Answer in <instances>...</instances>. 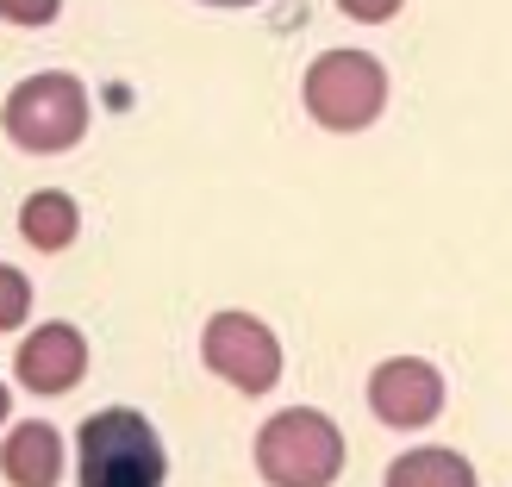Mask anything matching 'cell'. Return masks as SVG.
<instances>
[{
  "label": "cell",
  "instance_id": "obj_15",
  "mask_svg": "<svg viewBox=\"0 0 512 487\" xmlns=\"http://www.w3.org/2000/svg\"><path fill=\"white\" fill-rule=\"evenodd\" d=\"M0 419H7V388H0Z\"/></svg>",
  "mask_w": 512,
  "mask_h": 487
},
{
  "label": "cell",
  "instance_id": "obj_1",
  "mask_svg": "<svg viewBox=\"0 0 512 487\" xmlns=\"http://www.w3.org/2000/svg\"><path fill=\"white\" fill-rule=\"evenodd\" d=\"M75 475H82V487H163L169 450L144 413L107 406L75 431Z\"/></svg>",
  "mask_w": 512,
  "mask_h": 487
},
{
  "label": "cell",
  "instance_id": "obj_9",
  "mask_svg": "<svg viewBox=\"0 0 512 487\" xmlns=\"http://www.w3.org/2000/svg\"><path fill=\"white\" fill-rule=\"evenodd\" d=\"M388 487H475V463L456 450H406L394 456Z\"/></svg>",
  "mask_w": 512,
  "mask_h": 487
},
{
  "label": "cell",
  "instance_id": "obj_4",
  "mask_svg": "<svg viewBox=\"0 0 512 487\" xmlns=\"http://www.w3.org/2000/svg\"><path fill=\"white\" fill-rule=\"evenodd\" d=\"M381 107H388V75L363 50H325L306 69V113L325 132H363V125H375Z\"/></svg>",
  "mask_w": 512,
  "mask_h": 487
},
{
  "label": "cell",
  "instance_id": "obj_6",
  "mask_svg": "<svg viewBox=\"0 0 512 487\" xmlns=\"http://www.w3.org/2000/svg\"><path fill=\"white\" fill-rule=\"evenodd\" d=\"M369 406L381 425L394 431H419L444 413V375L419 363V356H394V363H381L375 381H369Z\"/></svg>",
  "mask_w": 512,
  "mask_h": 487
},
{
  "label": "cell",
  "instance_id": "obj_14",
  "mask_svg": "<svg viewBox=\"0 0 512 487\" xmlns=\"http://www.w3.org/2000/svg\"><path fill=\"white\" fill-rule=\"evenodd\" d=\"M207 7H256V0H207Z\"/></svg>",
  "mask_w": 512,
  "mask_h": 487
},
{
  "label": "cell",
  "instance_id": "obj_2",
  "mask_svg": "<svg viewBox=\"0 0 512 487\" xmlns=\"http://www.w3.org/2000/svg\"><path fill=\"white\" fill-rule=\"evenodd\" d=\"M256 469L269 487H331L344 475V438L313 406L275 413L256 438Z\"/></svg>",
  "mask_w": 512,
  "mask_h": 487
},
{
  "label": "cell",
  "instance_id": "obj_5",
  "mask_svg": "<svg viewBox=\"0 0 512 487\" xmlns=\"http://www.w3.org/2000/svg\"><path fill=\"white\" fill-rule=\"evenodd\" d=\"M200 350H207V369L225 375L244 394H269L275 375H281L275 331L263 319H250V313H219V319H207V344H200Z\"/></svg>",
  "mask_w": 512,
  "mask_h": 487
},
{
  "label": "cell",
  "instance_id": "obj_3",
  "mask_svg": "<svg viewBox=\"0 0 512 487\" xmlns=\"http://www.w3.org/2000/svg\"><path fill=\"white\" fill-rule=\"evenodd\" d=\"M88 132V88L63 69H44V75H25L7 100V138L32 157H57L75 138Z\"/></svg>",
  "mask_w": 512,
  "mask_h": 487
},
{
  "label": "cell",
  "instance_id": "obj_8",
  "mask_svg": "<svg viewBox=\"0 0 512 487\" xmlns=\"http://www.w3.org/2000/svg\"><path fill=\"white\" fill-rule=\"evenodd\" d=\"M0 475L13 487H57L63 475V431L44 419H25L7 431V450H0Z\"/></svg>",
  "mask_w": 512,
  "mask_h": 487
},
{
  "label": "cell",
  "instance_id": "obj_7",
  "mask_svg": "<svg viewBox=\"0 0 512 487\" xmlns=\"http://www.w3.org/2000/svg\"><path fill=\"white\" fill-rule=\"evenodd\" d=\"M88 375V344L75 325H38L32 338L19 344V381L32 394H63Z\"/></svg>",
  "mask_w": 512,
  "mask_h": 487
},
{
  "label": "cell",
  "instance_id": "obj_12",
  "mask_svg": "<svg viewBox=\"0 0 512 487\" xmlns=\"http://www.w3.org/2000/svg\"><path fill=\"white\" fill-rule=\"evenodd\" d=\"M63 13V0H0V19H13V25H50Z\"/></svg>",
  "mask_w": 512,
  "mask_h": 487
},
{
  "label": "cell",
  "instance_id": "obj_13",
  "mask_svg": "<svg viewBox=\"0 0 512 487\" xmlns=\"http://www.w3.org/2000/svg\"><path fill=\"white\" fill-rule=\"evenodd\" d=\"M338 7H344L350 19H369V25H375V19H394L400 0H338Z\"/></svg>",
  "mask_w": 512,
  "mask_h": 487
},
{
  "label": "cell",
  "instance_id": "obj_11",
  "mask_svg": "<svg viewBox=\"0 0 512 487\" xmlns=\"http://www.w3.org/2000/svg\"><path fill=\"white\" fill-rule=\"evenodd\" d=\"M25 313H32V288H25V275L0 263V331L25 325Z\"/></svg>",
  "mask_w": 512,
  "mask_h": 487
},
{
  "label": "cell",
  "instance_id": "obj_10",
  "mask_svg": "<svg viewBox=\"0 0 512 487\" xmlns=\"http://www.w3.org/2000/svg\"><path fill=\"white\" fill-rule=\"evenodd\" d=\"M19 232H25V244H38V250L75 244V200L57 194V188L32 194V200H25V213H19Z\"/></svg>",
  "mask_w": 512,
  "mask_h": 487
}]
</instances>
